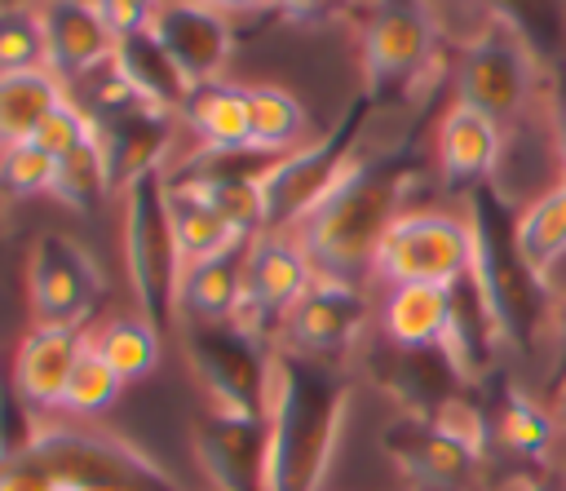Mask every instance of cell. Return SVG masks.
<instances>
[{"label": "cell", "mask_w": 566, "mask_h": 491, "mask_svg": "<svg viewBox=\"0 0 566 491\" xmlns=\"http://www.w3.org/2000/svg\"><path fill=\"white\" fill-rule=\"evenodd\" d=\"M424 173V150H420V124L376 150L358 155L349 173L332 186V195L296 226V239L305 257L314 261L318 279H345L358 283L376 265V248L389 234V226L407 212V195Z\"/></svg>", "instance_id": "cell-1"}, {"label": "cell", "mask_w": 566, "mask_h": 491, "mask_svg": "<svg viewBox=\"0 0 566 491\" xmlns=\"http://www.w3.org/2000/svg\"><path fill=\"white\" fill-rule=\"evenodd\" d=\"M349 376L340 363L279 345L270 403V491H318L340 447Z\"/></svg>", "instance_id": "cell-2"}, {"label": "cell", "mask_w": 566, "mask_h": 491, "mask_svg": "<svg viewBox=\"0 0 566 491\" xmlns=\"http://www.w3.org/2000/svg\"><path fill=\"white\" fill-rule=\"evenodd\" d=\"M464 199H469L464 217L473 230V283L482 288L495 314L504 349L535 354L544 332L557 323V296L548 288V274L531 265L517 239V212L495 181L469 190Z\"/></svg>", "instance_id": "cell-3"}, {"label": "cell", "mask_w": 566, "mask_h": 491, "mask_svg": "<svg viewBox=\"0 0 566 491\" xmlns=\"http://www.w3.org/2000/svg\"><path fill=\"white\" fill-rule=\"evenodd\" d=\"M363 93L371 106H402L438 80L442 22L429 0H371L363 18Z\"/></svg>", "instance_id": "cell-4"}, {"label": "cell", "mask_w": 566, "mask_h": 491, "mask_svg": "<svg viewBox=\"0 0 566 491\" xmlns=\"http://www.w3.org/2000/svg\"><path fill=\"white\" fill-rule=\"evenodd\" d=\"M124 270H128L137 314L159 336H172L181 318L186 252L172 230L164 173H146L124 190Z\"/></svg>", "instance_id": "cell-5"}, {"label": "cell", "mask_w": 566, "mask_h": 491, "mask_svg": "<svg viewBox=\"0 0 566 491\" xmlns=\"http://www.w3.org/2000/svg\"><path fill=\"white\" fill-rule=\"evenodd\" d=\"M371 111H376L371 97L358 93L323 137H314L301 150L270 164V173L256 181L261 226H265L261 234H296V226L332 195V186L358 159V142H363V128H367Z\"/></svg>", "instance_id": "cell-6"}, {"label": "cell", "mask_w": 566, "mask_h": 491, "mask_svg": "<svg viewBox=\"0 0 566 491\" xmlns=\"http://www.w3.org/2000/svg\"><path fill=\"white\" fill-rule=\"evenodd\" d=\"M548 97V71L535 49L509 27L486 18V27L460 49L455 62V102L486 115L504 137L526 124L535 102Z\"/></svg>", "instance_id": "cell-7"}, {"label": "cell", "mask_w": 566, "mask_h": 491, "mask_svg": "<svg viewBox=\"0 0 566 491\" xmlns=\"http://www.w3.org/2000/svg\"><path fill=\"white\" fill-rule=\"evenodd\" d=\"M190 372L199 376L212 411L230 416H270L279 345L252 332L239 318L221 323H181Z\"/></svg>", "instance_id": "cell-8"}, {"label": "cell", "mask_w": 566, "mask_h": 491, "mask_svg": "<svg viewBox=\"0 0 566 491\" xmlns=\"http://www.w3.org/2000/svg\"><path fill=\"white\" fill-rule=\"evenodd\" d=\"M57 482V491H186L142 447L71 425H40L27 447Z\"/></svg>", "instance_id": "cell-9"}, {"label": "cell", "mask_w": 566, "mask_h": 491, "mask_svg": "<svg viewBox=\"0 0 566 491\" xmlns=\"http://www.w3.org/2000/svg\"><path fill=\"white\" fill-rule=\"evenodd\" d=\"M376 279L398 283H433L451 288L473 274V230L469 217L451 212H402L376 248Z\"/></svg>", "instance_id": "cell-10"}, {"label": "cell", "mask_w": 566, "mask_h": 491, "mask_svg": "<svg viewBox=\"0 0 566 491\" xmlns=\"http://www.w3.org/2000/svg\"><path fill=\"white\" fill-rule=\"evenodd\" d=\"M106 301V279L97 270V261L57 230H44L31 243L27 257V305L31 318L44 327H75L84 332V323L102 310Z\"/></svg>", "instance_id": "cell-11"}, {"label": "cell", "mask_w": 566, "mask_h": 491, "mask_svg": "<svg viewBox=\"0 0 566 491\" xmlns=\"http://www.w3.org/2000/svg\"><path fill=\"white\" fill-rule=\"evenodd\" d=\"M314 279H318V270L305 257L296 234H256L252 248H248L243 305H239L234 318L279 345L287 314L296 310V301L310 292Z\"/></svg>", "instance_id": "cell-12"}, {"label": "cell", "mask_w": 566, "mask_h": 491, "mask_svg": "<svg viewBox=\"0 0 566 491\" xmlns=\"http://www.w3.org/2000/svg\"><path fill=\"white\" fill-rule=\"evenodd\" d=\"M385 456L411 491H473L482 478V451L433 420L398 416L380 433Z\"/></svg>", "instance_id": "cell-13"}, {"label": "cell", "mask_w": 566, "mask_h": 491, "mask_svg": "<svg viewBox=\"0 0 566 491\" xmlns=\"http://www.w3.org/2000/svg\"><path fill=\"white\" fill-rule=\"evenodd\" d=\"M367 376L398 403L402 416L411 420H442L473 385L455 367V358L433 345V349H407V345H380L367 354Z\"/></svg>", "instance_id": "cell-14"}, {"label": "cell", "mask_w": 566, "mask_h": 491, "mask_svg": "<svg viewBox=\"0 0 566 491\" xmlns=\"http://www.w3.org/2000/svg\"><path fill=\"white\" fill-rule=\"evenodd\" d=\"M190 447L212 491H270V416L203 411Z\"/></svg>", "instance_id": "cell-15"}, {"label": "cell", "mask_w": 566, "mask_h": 491, "mask_svg": "<svg viewBox=\"0 0 566 491\" xmlns=\"http://www.w3.org/2000/svg\"><path fill=\"white\" fill-rule=\"evenodd\" d=\"M367 314L371 310H367V296H363L358 283L314 279L310 292L296 301V310L283 323V349L340 363L358 345V336L367 327Z\"/></svg>", "instance_id": "cell-16"}, {"label": "cell", "mask_w": 566, "mask_h": 491, "mask_svg": "<svg viewBox=\"0 0 566 491\" xmlns=\"http://www.w3.org/2000/svg\"><path fill=\"white\" fill-rule=\"evenodd\" d=\"M150 31L168 49V58L181 66V75L195 84L221 80L230 53H234V27L226 13L199 4V0H159Z\"/></svg>", "instance_id": "cell-17"}, {"label": "cell", "mask_w": 566, "mask_h": 491, "mask_svg": "<svg viewBox=\"0 0 566 491\" xmlns=\"http://www.w3.org/2000/svg\"><path fill=\"white\" fill-rule=\"evenodd\" d=\"M44 27V66L71 88L115 58V27L93 0H35Z\"/></svg>", "instance_id": "cell-18"}, {"label": "cell", "mask_w": 566, "mask_h": 491, "mask_svg": "<svg viewBox=\"0 0 566 491\" xmlns=\"http://www.w3.org/2000/svg\"><path fill=\"white\" fill-rule=\"evenodd\" d=\"M88 349V336L75 332V327H44V323H31L18 341V354H13V394L22 398V407L31 416H44V411H62L66 403V385H71V372L80 363V354Z\"/></svg>", "instance_id": "cell-19"}, {"label": "cell", "mask_w": 566, "mask_h": 491, "mask_svg": "<svg viewBox=\"0 0 566 491\" xmlns=\"http://www.w3.org/2000/svg\"><path fill=\"white\" fill-rule=\"evenodd\" d=\"M433 146H438V177L451 195H469L495 181V168L504 159V133L464 102H451L442 111Z\"/></svg>", "instance_id": "cell-20"}, {"label": "cell", "mask_w": 566, "mask_h": 491, "mask_svg": "<svg viewBox=\"0 0 566 491\" xmlns=\"http://www.w3.org/2000/svg\"><path fill=\"white\" fill-rule=\"evenodd\" d=\"M252 239H239L212 257H199L181 274V323H221L243 305V270Z\"/></svg>", "instance_id": "cell-21"}, {"label": "cell", "mask_w": 566, "mask_h": 491, "mask_svg": "<svg viewBox=\"0 0 566 491\" xmlns=\"http://www.w3.org/2000/svg\"><path fill=\"white\" fill-rule=\"evenodd\" d=\"M177 119L199 142V150H217V155L248 150V84H230V80L195 84Z\"/></svg>", "instance_id": "cell-22"}, {"label": "cell", "mask_w": 566, "mask_h": 491, "mask_svg": "<svg viewBox=\"0 0 566 491\" xmlns=\"http://www.w3.org/2000/svg\"><path fill=\"white\" fill-rule=\"evenodd\" d=\"M380 327H385L389 345H407V349L447 345L451 288H433V283H398V288H389L385 310H380Z\"/></svg>", "instance_id": "cell-23"}, {"label": "cell", "mask_w": 566, "mask_h": 491, "mask_svg": "<svg viewBox=\"0 0 566 491\" xmlns=\"http://www.w3.org/2000/svg\"><path fill=\"white\" fill-rule=\"evenodd\" d=\"M486 411H491V447H500V451H509L526 464L548 460V447H553V433H557V420H553L548 407H539L517 385H500L486 398Z\"/></svg>", "instance_id": "cell-24"}, {"label": "cell", "mask_w": 566, "mask_h": 491, "mask_svg": "<svg viewBox=\"0 0 566 491\" xmlns=\"http://www.w3.org/2000/svg\"><path fill=\"white\" fill-rule=\"evenodd\" d=\"M115 71L155 106H168V111H181L186 93H190V80L181 75V66L168 58V49L159 44V35L150 27L142 31H128L115 40Z\"/></svg>", "instance_id": "cell-25"}, {"label": "cell", "mask_w": 566, "mask_h": 491, "mask_svg": "<svg viewBox=\"0 0 566 491\" xmlns=\"http://www.w3.org/2000/svg\"><path fill=\"white\" fill-rule=\"evenodd\" d=\"M310 115L301 97L283 84H248V150L265 159H283L301 150L310 137Z\"/></svg>", "instance_id": "cell-26"}, {"label": "cell", "mask_w": 566, "mask_h": 491, "mask_svg": "<svg viewBox=\"0 0 566 491\" xmlns=\"http://www.w3.org/2000/svg\"><path fill=\"white\" fill-rule=\"evenodd\" d=\"M66 84L40 66V71H18V75H0V150L31 142L35 128L66 102Z\"/></svg>", "instance_id": "cell-27"}, {"label": "cell", "mask_w": 566, "mask_h": 491, "mask_svg": "<svg viewBox=\"0 0 566 491\" xmlns=\"http://www.w3.org/2000/svg\"><path fill=\"white\" fill-rule=\"evenodd\" d=\"M168 212H172V230H177V243L186 252V265L199 261V257H212L230 243H239L243 234H234V226L212 208V199L190 186V181H168Z\"/></svg>", "instance_id": "cell-28"}, {"label": "cell", "mask_w": 566, "mask_h": 491, "mask_svg": "<svg viewBox=\"0 0 566 491\" xmlns=\"http://www.w3.org/2000/svg\"><path fill=\"white\" fill-rule=\"evenodd\" d=\"M486 18L509 22L544 62V71L566 62V0H478Z\"/></svg>", "instance_id": "cell-29"}, {"label": "cell", "mask_w": 566, "mask_h": 491, "mask_svg": "<svg viewBox=\"0 0 566 491\" xmlns=\"http://www.w3.org/2000/svg\"><path fill=\"white\" fill-rule=\"evenodd\" d=\"M111 195H115V190H111V168H106V155H102L97 137H93V142H84V146H75L71 155H62V159H57L53 199H57L62 208H71V212L88 217V212H97Z\"/></svg>", "instance_id": "cell-30"}, {"label": "cell", "mask_w": 566, "mask_h": 491, "mask_svg": "<svg viewBox=\"0 0 566 491\" xmlns=\"http://www.w3.org/2000/svg\"><path fill=\"white\" fill-rule=\"evenodd\" d=\"M517 239H522L531 265L544 270V274L566 257V181L535 195L517 212Z\"/></svg>", "instance_id": "cell-31"}, {"label": "cell", "mask_w": 566, "mask_h": 491, "mask_svg": "<svg viewBox=\"0 0 566 491\" xmlns=\"http://www.w3.org/2000/svg\"><path fill=\"white\" fill-rule=\"evenodd\" d=\"M88 345H93L124 380H137V376H150V372L159 367L164 336H159L142 314H128V318H111Z\"/></svg>", "instance_id": "cell-32"}, {"label": "cell", "mask_w": 566, "mask_h": 491, "mask_svg": "<svg viewBox=\"0 0 566 491\" xmlns=\"http://www.w3.org/2000/svg\"><path fill=\"white\" fill-rule=\"evenodd\" d=\"M40 66H44L40 9L27 0H4L0 4V75L40 71Z\"/></svg>", "instance_id": "cell-33"}, {"label": "cell", "mask_w": 566, "mask_h": 491, "mask_svg": "<svg viewBox=\"0 0 566 491\" xmlns=\"http://www.w3.org/2000/svg\"><path fill=\"white\" fill-rule=\"evenodd\" d=\"M53 177H57V159L35 142H18L0 150V203L53 195Z\"/></svg>", "instance_id": "cell-34"}, {"label": "cell", "mask_w": 566, "mask_h": 491, "mask_svg": "<svg viewBox=\"0 0 566 491\" xmlns=\"http://www.w3.org/2000/svg\"><path fill=\"white\" fill-rule=\"evenodd\" d=\"M124 376L88 345L84 354H80V363H75V372H71V385H66V403H62V411H71V416H102L106 407H115L119 403V394H124Z\"/></svg>", "instance_id": "cell-35"}, {"label": "cell", "mask_w": 566, "mask_h": 491, "mask_svg": "<svg viewBox=\"0 0 566 491\" xmlns=\"http://www.w3.org/2000/svg\"><path fill=\"white\" fill-rule=\"evenodd\" d=\"M93 137H97V133H93V119H88V115L66 97V102H62V106H57V111L35 128V137H31V142H35L40 150H49L53 159H62V155H71L75 146L93 142Z\"/></svg>", "instance_id": "cell-36"}, {"label": "cell", "mask_w": 566, "mask_h": 491, "mask_svg": "<svg viewBox=\"0 0 566 491\" xmlns=\"http://www.w3.org/2000/svg\"><path fill=\"white\" fill-rule=\"evenodd\" d=\"M27 447H31V442H27ZM27 447L0 464V491H57L53 473H49Z\"/></svg>", "instance_id": "cell-37"}, {"label": "cell", "mask_w": 566, "mask_h": 491, "mask_svg": "<svg viewBox=\"0 0 566 491\" xmlns=\"http://www.w3.org/2000/svg\"><path fill=\"white\" fill-rule=\"evenodd\" d=\"M354 9V0H274V13L292 27H327L336 18H345Z\"/></svg>", "instance_id": "cell-38"}, {"label": "cell", "mask_w": 566, "mask_h": 491, "mask_svg": "<svg viewBox=\"0 0 566 491\" xmlns=\"http://www.w3.org/2000/svg\"><path fill=\"white\" fill-rule=\"evenodd\" d=\"M102 9V18L115 27V35H128V31H142L150 27L159 0H93Z\"/></svg>", "instance_id": "cell-39"}, {"label": "cell", "mask_w": 566, "mask_h": 491, "mask_svg": "<svg viewBox=\"0 0 566 491\" xmlns=\"http://www.w3.org/2000/svg\"><path fill=\"white\" fill-rule=\"evenodd\" d=\"M548 133H553L562 181H566V62L548 71Z\"/></svg>", "instance_id": "cell-40"}, {"label": "cell", "mask_w": 566, "mask_h": 491, "mask_svg": "<svg viewBox=\"0 0 566 491\" xmlns=\"http://www.w3.org/2000/svg\"><path fill=\"white\" fill-rule=\"evenodd\" d=\"M199 4H208V9H217V13H261V9H274V0H199Z\"/></svg>", "instance_id": "cell-41"}, {"label": "cell", "mask_w": 566, "mask_h": 491, "mask_svg": "<svg viewBox=\"0 0 566 491\" xmlns=\"http://www.w3.org/2000/svg\"><path fill=\"white\" fill-rule=\"evenodd\" d=\"M553 420L566 433V367H557V398H553Z\"/></svg>", "instance_id": "cell-42"}, {"label": "cell", "mask_w": 566, "mask_h": 491, "mask_svg": "<svg viewBox=\"0 0 566 491\" xmlns=\"http://www.w3.org/2000/svg\"><path fill=\"white\" fill-rule=\"evenodd\" d=\"M517 491H566V482H553L548 473H531V478H522Z\"/></svg>", "instance_id": "cell-43"}, {"label": "cell", "mask_w": 566, "mask_h": 491, "mask_svg": "<svg viewBox=\"0 0 566 491\" xmlns=\"http://www.w3.org/2000/svg\"><path fill=\"white\" fill-rule=\"evenodd\" d=\"M553 336H557V349H562V363H557V367H566V301L557 305V323H553Z\"/></svg>", "instance_id": "cell-44"}]
</instances>
